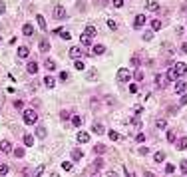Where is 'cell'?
Segmentation results:
<instances>
[{
  "label": "cell",
  "mask_w": 187,
  "mask_h": 177,
  "mask_svg": "<svg viewBox=\"0 0 187 177\" xmlns=\"http://www.w3.org/2000/svg\"><path fill=\"white\" fill-rule=\"evenodd\" d=\"M24 121L26 124H36V121H38V114L34 110H26L24 111Z\"/></svg>",
  "instance_id": "1"
},
{
  "label": "cell",
  "mask_w": 187,
  "mask_h": 177,
  "mask_svg": "<svg viewBox=\"0 0 187 177\" xmlns=\"http://www.w3.org/2000/svg\"><path fill=\"white\" fill-rule=\"evenodd\" d=\"M130 80H131V74L125 68H120L118 70V82H130Z\"/></svg>",
  "instance_id": "2"
},
{
  "label": "cell",
  "mask_w": 187,
  "mask_h": 177,
  "mask_svg": "<svg viewBox=\"0 0 187 177\" xmlns=\"http://www.w3.org/2000/svg\"><path fill=\"white\" fill-rule=\"evenodd\" d=\"M54 18H56V20H64V18H66V10H64V6H60V4L54 6Z\"/></svg>",
  "instance_id": "3"
},
{
  "label": "cell",
  "mask_w": 187,
  "mask_h": 177,
  "mask_svg": "<svg viewBox=\"0 0 187 177\" xmlns=\"http://www.w3.org/2000/svg\"><path fill=\"white\" fill-rule=\"evenodd\" d=\"M145 20H147V18H145L143 14H137V16L134 18V28H141V26L145 24Z\"/></svg>",
  "instance_id": "4"
},
{
  "label": "cell",
  "mask_w": 187,
  "mask_h": 177,
  "mask_svg": "<svg viewBox=\"0 0 187 177\" xmlns=\"http://www.w3.org/2000/svg\"><path fill=\"white\" fill-rule=\"evenodd\" d=\"M68 54H70V58H74V60H78V58H82V54H84V52H82L80 48H76V46H72V48L68 50Z\"/></svg>",
  "instance_id": "5"
},
{
  "label": "cell",
  "mask_w": 187,
  "mask_h": 177,
  "mask_svg": "<svg viewBox=\"0 0 187 177\" xmlns=\"http://www.w3.org/2000/svg\"><path fill=\"white\" fill-rule=\"evenodd\" d=\"M26 72H28V74H32V76H34V74L38 72V64L34 62V60H30V62L26 64Z\"/></svg>",
  "instance_id": "6"
},
{
  "label": "cell",
  "mask_w": 187,
  "mask_h": 177,
  "mask_svg": "<svg viewBox=\"0 0 187 177\" xmlns=\"http://www.w3.org/2000/svg\"><path fill=\"white\" fill-rule=\"evenodd\" d=\"M0 151H4V153L12 151V143H10L8 139H2V141H0Z\"/></svg>",
  "instance_id": "7"
},
{
  "label": "cell",
  "mask_w": 187,
  "mask_h": 177,
  "mask_svg": "<svg viewBox=\"0 0 187 177\" xmlns=\"http://www.w3.org/2000/svg\"><path fill=\"white\" fill-rule=\"evenodd\" d=\"M175 72H177V76H183V74L187 72V64L185 62H177L175 64Z\"/></svg>",
  "instance_id": "8"
},
{
  "label": "cell",
  "mask_w": 187,
  "mask_h": 177,
  "mask_svg": "<svg viewBox=\"0 0 187 177\" xmlns=\"http://www.w3.org/2000/svg\"><path fill=\"white\" fill-rule=\"evenodd\" d=\"M167 76H159V74H157V76H155V84H157V86L159 88H165V86H167Z\"/></svg>",
  "instance_id": "9"
},
{
  "label": "cell",
  "mask_w": 187,
  "mask_h": 177,
  "mask_svg": "<svg viewBox=\"0 0 187 177\" xmlns=\"http://www.w3.org/2000/svg\"><path fill=\"white\" fill-rule=\"evenodd\" d=\"M78 141L80 143H88L90 141V134L88 131H78Z\"/></svg>",
  "instance_id": "10"
},
{
  "label": "cell",
  "mask_w": 187,
  "mask_h": 177,
  "mask_svg": "<svg viewBox=\"0 0 187 177\" xmlns=\"http://www.w3.org/2000/svg\"><path fill=\"white\" fill-rule=\"evenodd\" d=\"M92 129H94V134H98V135H102L104 131H106V127H104V125H102L100 121H96V124L92 125Z\"/></svg>",
  "instance_id": "11"
},
{
  "label": "cell",
  "mask_w": 187,
  "mask_h": 177,
  "mask_svg": "<svg viewBox=\"0 0 187 177\" xmlns=\"http://www.w3.org/2000/svg\"><path fill=\"white\" fill-rule=\"evenodd\" d=\"M165 76H167V80H169V82H175V80H177V72H175V68H169Z\"/></svg>",
  "instance_id": "12"
},
{
  "label": "cell",
  "mask_w": 187,
  "mask_h": 177,
  "mask_svg": "<svg viewBox=\"0 0 187 177\" xmlns=\"http://www.w3.org/2000/svg\"><path fill=\"white\" fill-rule=\"evenodd\" d=\"M80 42L82 44H84V46H90V44H92V36H90V34H82V36H80Z\"/></svg>",
  "instance_id": "13"
},
{
  "label": "cell",
  "mask_w": 187,
  "mask_h": 177,
  "mask_svg": "<svg viewBox=\"0 0 187 177\" xmlns=\"http://www.w3.org/2000/svg\"><path fill=\"white\" fill-rule=\"evenodd\" d=\"M18 56H20V58H28V56H30L28 46H20V48H18Z\"/></svg>",
  "instance_id": "14"
},
{
  "label": "cell",
  "mask_w": 187,
  "mask_h": 177,
  "mask_svg": "<svg viewBox=\"0 0 187 177\" xmlns=\"http://www.w3.org/2000/svg\"><path fill=\"white\" fill-rule=\"evenodd\" d=\"M22 32H24V36H32V34H34V26L32 24H24V26H22Z\"/></svg>",
  "instance_id": "15"
},
{
  "label": "cell",
  "mask_w": 187,
  "mask_h": 177,
  "mask_svg": "<svg viewBox=\"0 0 187 177\" xmlns=\"http://www.w3.org/2000/svg\"><path fill=\"white\" fill-rule=\"evenodd\" d=\"M42 82H44V86H46V88H54V86H56V80H54V78H50V76H46Z\"/></svg>",
  "instance_id": "16"
},
{
  "label": "cell",
  "mask_w": 187,
  "mask_h": 177,
  "mask_svg": "<svg viewBox=\"0 0 187 177\" xmlns=\"http://www.w3.org/2000/svg\"><path fill=\"white\" fill-rule=\"evenodd\" d=\"M36 22H38V26L44 30V32H46V18H44L42 14H38V16H36Z\"/></svg>",
  "instance_id": "17"
},
{
  "label": "cell",
  "mask_w": 187,
  "mask_h": 177,
  "mask_svg": "<svg viewBox=\"0 0 187 177\" xmlns=\"http://www.w3.org/2000/svg\"><path fill=\"white\" fill-rule=\"evenodd\" d=\"M185 90H187V84H185V82H177V84H175V92H177V94H183Z\"/></svg>",
  "instance_id": "18"
},
{
  "label": "cell",
  "mask_w": 187,
  "mask_h": 177,
  "mask_svg": "<svg viewBox=\"0 0 187 177\" xmlns=\"http://www.w3.org/2000/svg\"><path fill=\"white\" fill-rule=\"evenodd\" d=\"M163 159H165V153H163V151H155L153 153V161L155 163H161Z\"/></svg>",
  "instance_id": "19"
},
{
  "label": "cell",
  "mask_w": 187,
  "mask_h": 177,
  "mask_svg": "<svg viewBox=\"0 0 187 177\" xmlns=\"http://www.w3.org/2000/svg\"><path fill=\"white\" fill-rule=\"evenodd\" d=\"M94 151L102 155V153H106V151H108V147H106L104 143H96V145H94Z\"/></svg>",
  "instance_id": "20"
},
{
  "label": "cell",
  "mask_w": 187,
  "mask_h": 177,
  "mask_svg": "<svg viewBox=\"0 0 187 177\" xmlns=\"http://www.w3.org/2000/svg\"><path fill=\"white\" fill-rule=\"evenodd\" d=\"M145 8H147V10H151V12H155V10L159 8V4L155 2V0H149L147 4H145Z\"/></svg>",
  "instance_id": "21"
},
{
  "label": "cell",
  "mask_w": 187,
  "mask_h": 177,
  "mask_svg": "<svg viewBox=\"0 0 187 177\" xmlns=\"http://www.w3.org/2000/svg\"><path fill=\"white\" fill-rule=\"evenodd\" d=\"M36 135H38L40 139H44L46 137V127H44V125H38V127H36Z\"/></svg>",
  "instance_id": "22"
},
{
  "label": "cell",
  "mask_w": 187,
  "mask_h": 177,
  "mask_svg": "<svg viewBox=\"0 0 187 177\" xmlns=\"http://www.w3.org/2000/svg\"><path fill=\"white\" fill-rule=\"evenodd\" d=\"M94 54H98V56H102V54H106V46H102V44L94 46Z\"/></svg>",
  "instance_id": "23"
},
{
  "label": "cell",
  "mask_w": 187,
  "mask_h": 177,
  "mask_svg": "<svg viewBox=\"0 0 187 177\" xmlns=\"http://www.w3.org/2000/svg\"><path fill=\"white\" fill-rule=\"evenodd\" d=\"M177 149L179 151H183V149H187V137H181L177 141Z\"/></svg>",
  "instance_id": "24"
},
{
  "label": "cell",
  "mask_w": 187,
  "mask_h": 177,
  "mask_svg": "<svg viewBox=\"0 0 187 177\" xmlns=\"http://www.w3.org/2000/svg\"><path fill=\"white\" fill-rule=\"evenodd\" d=\"M155 127H157V129H165V127H167V121H165V120L161 117V120L155 121Z\"/></svg>",
  "instance_id": "25"
},
{
  "label": "cell",
  "mask_w": 187,
  "mask_h": 177,
  "mask_svg": "<svg viewBox=\"0 0 187 177\" xmlns=\"http://www.w3.org/2000/svg\"><path fill=\"white\" fill-rule=\"evenodd\" d=\"M143 40H145V42L153 40V30H145V32H143Z\"/></svg>",
  "instance_id": "26"
},
{
  "label": "cell",
  "mask_w": 187,
  "mask_h": 177,
  "mask_svg": "<svg viewBox=\"0 0 187 177\" xmlns=\"http://www.w3.org/2000/svg\"><path fill=\"white\" fill-rule=\"evenodd\" d=\"M175 139H177L175 131H171V129H169V131H167V141H169V143H175Z\"/></svg>",
  "instance_id": "27"
},
{
  "label": "cell",
  "mask_w": 187,
  "mask_h": 177,
  "mask_svg": "<svg viewBox=\"0 0 187 177\" xmlns=\"http://www.w3.org/2000/svg\"><path fill=\"white\" fill-rule=\"evenodd\" d=\"M44 66H46V70H56V62H54V60H46Z\"/></svg>",
  "instance_id": "28"
},
{
  "label": "cell",
  "mask_w": 187,
  "mask_h": 177,
  "mask_svg": "<svg viewBox=\"0 0 187 177\" xmlns=\"http://www.w3.org/2000/svg\"><path fill=\"white\" fill-rule=\"evenodd\" d=\"M74 68H76V70H84V68H86V64L78 58V60H74Z\"/></svg>",
  "instance_id": "29"
},
{
  "label": "cell",
  "mask_w": 187,
  "mask_h": 177,
  "mask_svg": "<svg viewBox=\"0 0 187 177\" xmlns=\"http://www.w3.org/2000/svg\"><path fill=\"white\" fill-rule=\"evenodd\" d=\"M70 120H72V124L76 125V127H80V125H82V117H80V115H72Z\"/></svg>",
  "instance_id": "30"
},
{
  "label": "cell",
  "mask_w": 187,
  "mask_h": 177,
  "mask_svg": "<svg viewBox=\"0 0 187 177\" xmlns=\"http://www.w3.org/2000/svg\"><path fill=\"white\" fill-rule=\"evenodd\" d=\"M40 50H42V52H48V50H50V44L46 42V40H40Z\"/></svg>",
  "instance_id": "31"
},
{
  "label": "cell",
  "mask_w": 187,
  "mask_h": 177,
  "mask_svg": "<svg viewBox=\"0 0 187 177\" xmlns=\"http://www.w3.org/2000/svg\"><path fill=\"white\" fill-rule=\"evenodd\" d=\"M62 169H64V171H72L74 165H72L70 161H62Z\"/></svg>",
  "instance_id": "32"
},
{
  "label": "cell",
  "mask_w": 187,
  "mask_h": 177,
  "mask_svg": "<svg viewBox=\"0 0 187 177\" xmlns=\"http://www.w3.org/2000/svg\"><path fill=\"white\" fill-rule=\"evenodd\" d=\"M106 24H108V28H110V30H118V22H115V20H110V18H108Z\"/></svg>",
  "instance_id": "33"
},
{
  "label": "cell",
  "mask_w": 187,
  "mask_h": 177,
  "mask_svg": "<svg viewBox=\"0 0 187 177\" xmlns=\"http://www.w3.org/2000/svg\"><path fill=\"white\" fill-rule=\"evenodd\" d=\"M8 171H10L8 165H6V163H0V175H6Z\"/></svg>",
  "instance_id": "34"
},
{
  "label": "cell",
  "mask_w": 187,
  "mask_h": 177,
  "mask_svg": "<svg viewBox=\"0 0 187 177\" xmlns=\"http://www.w3.org/2000/svg\"><path fill=\"white\" fill-rule=\"evenodd\" d=\"M24 143H26V145H34V137H32L30 134L24 135Z\"/></svg>",
  "instance_id": "35"
},
{
  "label": "cell",
  "mask_w": 187,
  "mask_h": 177,
  "mask_svg": "<svg viewBox=\"0 0 187 177\" xmlns=\"http://www.w3.org/2000/svg\"><path fill=\"white\" fill-rule=\"evenodd\" d=\"M86 32L90 34L92 38H94V36H96V34H98V30H96V26H88V28H86Z\"/></svg>",
  "instance_id": "36"
},
{
  "label": "cell",
  "mask_w": 187,
  "mask_h": 177,
  "mask_svg": "<svg viewBox=\"0 0 187 177\" xmlns=\"http://www.w3.org/2000/svg\"><path fill=\"white\" fill-rule=\"evenodd\" d=\"M82 155H84V153H82L80 149H74V151H72V157L76 159V161H78V159H82Z\"/></svg>",
  "instance_id": "37"
},
{
  "label": "cell",
  "mask_w": 187,
  "mask_h": 177,
  "mask_svg": "<svg viewBox=\"0 0 187 177\" xmlns=\"http://www.w3.org/2000/svg\"><path fill=\"white\" fill-rule=\"evenodd\" d=\"M165 173H175V165H173V163H167V165H165Z\"/></svg>",
  "instance_id": "38"
},
{
  "label": "cell",
  "mask_w": 187,
  "mask_h": 177,
  "mask_svg": "<svg viewBox=\"0 0 187 177\" xmlns=\"http://www.w3.org/2000/svg\"><path fill=\"white\" fill-rule=\"evenodd\" d=\"M110 139H114V141H118V139H121V135L118 134V131H110Z\"/></svg>",
  "instance_id": "39"
},
{
  "label": "cell",
  "mask_w": 187,
  "mask_h": 177,
  "mask_svg": "<svg viewBox=\"0 0 187 177\" xmlns=\"http://www.w3.org/2000/svg\"><path fill=\"white\" fill-rule=\"evenodd\" d=\"M14 155H16V157H24V149H22V147H16V149H14Z\"/></svg>",
  "instance_id": "40"
},
{
  "label": "cell",
  "mask_w": 187,
  "mask_h": 177,
  "mask_svg": "<svg viewBox=\"0 0 187 177\" xmlns=\"http://www.w3.org/2000/svg\"><path fill=\"white\" fill-rule=\"evenodd\" d=\"M135 80H137V82H141V80H143V72H141L139 68L135 70Z\"/></svg>",
  "instance_id": "41"
},
{
  "label": "cell",
  "mask_w": 187,
  "mask_h": 177,
  "mask_svg": "<svg viewBox=\"0 0 187 177\" xmlns=\"http://www.w3.org/2000/svg\"><path fill=\"white\" fill-rule=\"evenodd\" d=\"M60 117H62V120H70V117H72V115H70V111L62 110V114H60Z\"/></svg>",
  "instance_id": "42"
},
{
  "label": "cell",
  "mask_w": 187,
  "mask_h": 177,
  "mask_svg": "<svg viewBox=\"0 0 187 177\" xmlns=\"http://www.w3.org/2000/svg\"><path fill=\"white\" fill-rule=\"evenodd\" d=\"M151 28H153V30H159V28H161V22H159V20H153V22H151Z\"/></svg>",
  "instance_id": "43"
},
{
  "label": "cell",
  "mask_w": 187,
  "mask_h": 177,
  "mask_svg": "<svg viewBox=\"0 0 187 177\" xmlns=\"http://www.w3.org/2000/svg\"><path fill=\"white\" fill-rule=\"evenodd\" d=\"M111 2H114L115 8H121V6H124V0H111Z\"/></svg>",
  "instance_id": "44"
},
{
  "label": "cell",
  "mask_w": 187,
  "mask_h": 177,
  "mask_svg": "<svg viewBox=\"0 0 187 177\" xmlns=\"http://www.w3.org/2000/svg\"><path fill=\"white\" fill-rule=\"evenodd\" d=\"M179 104H181V105H185V104H187V94H185V92L181 94V100H179Z\"/></svg>",
  "instance_id": "45"
},
{
  "label": "cell",
  "mask_w": 187,
  "mask_h": 177,
  "mask_svg": "<svg viewBox=\"0 0 187 177\" xmlns=\"http://www.w3.org/2000/svg\"><path fill=\"white\" fill-rule=\"evenodd\" d=\"M134 111H135V115H139V114H143V108H141V105H135Z\"/></svg>",
  "instance_id": "46"
},
{
  "label": "cell",
  "mask_w": 187,
  "mask_h": 177,
  "mask_svg": "<svg viewBox=\"0 0 187 177\" xmlns=\"http://www.w3.org/2000/svg\"><path fill=\"white\" fill-rule=\"evenodd\" d=\"M60 36H62L64 40H70V38H72V34H70V32H60Z\"/></svg>",
  "instance_id": "47"
},
{
  "label": "cell",
  "mask_w": 187,
  "mask_h": 177,
  "mask_svg": "<svg viewBox=\"0 0 187 177\" xmlns=\"http://www.w3.org/2000/svg\"><path fill=\"white\" fill-rule=\"evenodd\" d=\"M167 114L169 115H175V114H177V108H175V105H173V108H167Z\"/></svg>",
  "instance_id": "48"
},
{
  "label": "cell",
  "mask_w": 187,
  "mask_h": 177,
  "mask_svg": "<svg viewBox=\"0 0 187 177\" xmlns=\"http://www.w3.org/2000/svg\"><path fill=\"white\" fill-rule=\"evenodd\" d=\"M181 171L187 173V159H183V161H181Z\"/></svg>",
  "instance_id": "49"
},
{
  "label": "cell",
  "mask_w": 187,
  "mask_h": 177,
  "mask_svg": "<svg viewBox=\"0 0 187 177\" xmlns=\"http://www.w3.org/2000/svg\"><path fill=\"white\" fill-rule=\"evenodd\" d=\"M131 66H139V58H137V56L131 58Z\"/></svg>",
  "instance_id": "50"
},
{
  "label": "cell",
  "mask_w": 187,
  "mask_h": 177,
  "mask_svg": "<svg viewBox=\"0 0 187 177\" xmlns=\"http://www.w3.org/2000/svg\"><path fill=\"white\" fill-rule=\"evenodd\" d=\"M130 92L135 94V92H137V84H130Z\"/></svg>",
  "instance_id": "51"
},
{
  "label": "cell",
  "mask_w": 187,
  "mask_h": 177,
  "mask_svg": "<svg viewBox=\"0 0 187 177\" xmlns=\"http://www.w3.org/2000/svg\"><path fill=\"white\" fill-rule=\"evenodd\" d=\"M4 12H6V4L0 0V14H4Z\"/></svg>",
  "instance_id": "52"
},
{
  "label": "cell",
  "mask_w": 187,
  "mask_h": 177,
  "mask_svg": "<svg viewBox=\"0 0 187 177\" xmlns=\"http://www.w3.org/2000/svg\"><path fill=\"white\" fill-rule=\"evenodd\" d=\"M58 78H60V82H62V80H68V72H60V76H58Z\"/></svg>",
  "instance_id": "53"
},
{
  "label": "cell",
  "mask_w": 187,
  "mask_h": 177,
  "mask_svg": "<svg viewBox=\"0 0 187 177\" xmlns=\"http://www.w3.org/2000/svg\"><path fill=\"white\" fill-rule=\"evenodd\" d=\"M147 151H149L147 147H139V155H147Z\"/></svg>",
  "instance_id": "54"
},
{
  "label": "cell",
  "mask_w": 187,
  "mask_h": 177,
  "mask_svg": "<svg viewBox=\"0 0 187 177\" xmlns=\"http://www.w3.org/2000/svg\"><path fill=\"white\" fill-rule=\"evenodd\" d=\"M135 139H137L139 143H141V141H143V139H145V135H143V134H137V135H135Z\"/></svg>",
  "instance_id": "55"
},
{
  "label": "cell",
  "mask_w": 187,
  "mask_h": 177,
  "mask_svg": "<svg viewBox=\"0 0 187 177\" xmlns=\"http://www.w3.org/2000/svg\"><path fill=\"white\" fill-rule=\"evenodd\" d=\"M22 105H24V104H22L20 100H16V101H14V108H18V110H22Z\"/></svg>",
  "instance_id": "56"
},
{
  "label": "cell",
  "mask_w": 187,
  "mask_h": 177,
  "mask_svg": "<svg viewBox=\"0 0 187 177\" xmlns=\"http://www.w3.org/2000/svg\"><path fill=\"white\" fill-rule=\"evenodd\" d=\"M102 165H104V159L98 157V159H96V167H102Z\"/></svg>",
  "instance_id": "57"
},
{
  "label": "cell",
  "mask_w": 187,
  "mask_h": 177,
  "mask_svg": "<svg viewBox=\"0 0 187 177\" xmlns=\"http://www.w3.org/2000/svg\"><path fill=\"white\" fill-rule=\"evenodd\" d=\"M134 125H135V127H141V121H139L137 117H135V120H134Z\"/></svg>",
  "instance_id": "58"
},
{
  "label": "cell",
  "mask_w": 187,
  "mask_h": 177,
  "mask_svg": "<svg viewBox=\"0 0 187 177\" xmlns=\"http://www.w3.org/2000/svg\"><path fill=\"white\" fill-rule=\"evenodd\" d=\"M181 52H183V54H187V42H185V44L181 46Z\"/></svg>",
  "instance_id": "59"
}]
</instances>
